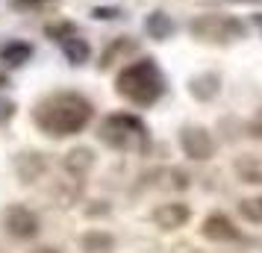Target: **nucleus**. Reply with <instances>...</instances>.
<instances>
[{"label":"nucleus","instance_id":"2","mask_svg":"<svg viewBox=\"0 0 262 253\" xmlns=\"http://www.w3.org/2000/svg\"><path fill=\"white\" fill-rule=\"evenodd\" d=\"M162 74L150 59H142V62H133L127 65L124 71L118 74V95L127 97L130 103L136 106H150L162 97Z\"/></svg>","mask_w":262,"mask_h":253},{"label":"nucleus","instance_id":"10","mask_svg":"<svg viewBox=\"0 0 262 253\" xmlns=\"http://www.w3.org/2000/svg\"><path fill=\"white\" fill-rule=\"evenodd\" d=\"M62 50L68 53V59L74 62V65H80V62H85V56H89V44H85L80 36H68V38H59Z\"/></svg>","mask_w":262,"mask_h":253},{"label":"nucleus","instance_id":"12","mask_svg":"<svg viewBox=\"0 0 262 253\" xmlns=\"http://www.w3.org/2000/svg\"><path fill=\"white\" fill-rule=\"evenodd\" d=\"M109 247H112V239L106 233H89L83 239V250H89V253H106Z\"/></svg>","mask_w":262,"mask_h":253},{"label":"nucleus","instance_id":"15","mask_svg":"<svg viewBox=\"0 0 262 253\" xmlns=\"http://www.w3.org/2000/svg\"><path fill=\"white\" fill-rule=\"evenodd\" d=\"M250 133H253V135H262V112L256 115V121L250 124Z\"/></svg>","mask_w":262,"mask_h":253},{"label":"nucleus","instance_id":"1","mask_svg":"<svg viewBox=\"0 0 262 253\" xmlns=\"http://www.w3.org/2000/svg\"><path fill=\"white\" fill-rule=\"evenodd\" d=\"M92 121V103L77 91H56L36 106V127L45 135H77Z\"/></svg>","mask_w":262,"mask_h":253},{"label":"nucleus","instance_id":"9","mask_svg":"<svg viewBox=\"0 0 262 253\" xmlns=\"http://www.w3.org/2000/svg\"><path fill=\"white\" fill-rule=\"evenodd\" d=\"M236 174L242 182H253V186H262V156H242L236 162Z\"/></svg>","mask_w":262,"mask_h":253},{"label":"nucleus","instance_id":"6","mask_svg":"<svg viewBox=\"0 0 262 253\" xmlns=\"http://www.w3.org/2000/svg\"><path fill=\"white\" fill-rule=\"evenodd\" d=\"M180 145H183V150H186V156H191V159H209L212 156V150H215L212 135L206 133V130H201V127H189V130H183Z\"/></svg>","mask_w":262,"mask_h":253},{"label":"nucleus","instance_id":"4","mask_svg":"<svg viewBox=\"0 0 262 253\" xmlns=\"http://www.w3.org/2000/svg\"><path fill=\"white\" fill-rule=\"evenodd\" d=\"M191 33L201 36L203 41H233L242 38V24L236 18H227V15H203L191 24Z\"/></svg>","mask_w":262,"mask_h":253},{"label":"nucleus","instance_id":"5","mask_svg":"<svg viewBox=\"0 0 262 253\" xmlns=\"http://www.w3.org/2000/svg\"><path fill=\"white\" fill-rule=\"evenodd\" d=\"M154 224L159 229H165V233H174V229L180 227H186L189 224V218H191V209L186 203H162V206H156L154 209Z\"/></svg>","mask_w":262,"mask_h":253},{"label":"nucleus","instance_id":"3","mask_svg":"<svg viewBox=\"0 0 262 253\" xmlns=\"http://www.w3.org/2000/svg\"><path fill=\"white\" fill-rule=\"evenodd\" d=\"M100 139L115 150H144L147 130L136 115H109L100 127Z\"/></svg>","mask_w":262,"mask_h":253},{"label":"nucleus","instance_id":"14","mask_svg":"<svg viewBox=\"0 0 262 253\" xmlns=\"http://www.w3.org/2000/svg\"><path fill=\"white\" fill-rule=\"evenodd\" d=\"M147 30H154L156 36H165L168 30H171V27L165 24V18H162V15H154V21H150V24H147Z\"/></svg>","mask_w":262,"mask_h":253},{"label":"nucleus","instance_id":"8","mask_svg":"<svg viewBox=\"0 0 262 253\" xmlns=\"http://www.w3.org/2000/svg\"><path fill=\"white\" fill-rule=\"evenodd\" d=\"M6 229L12 236H18V239H30V236L38 233V218L30 209H24V206H15V209L6 212Z\"/></svg>","mask_w":262,"mask_h":253},{"label":"nucleus","instance_id":"11","mask_svg":"<svg viewBox=\"0 0 262 253\" xmlns=\"http://www.w3.org/2000/svg\"><path fill=\"white\" fill-rule=\"evenodd\" d=\"M238 212L245 221L250 224H262V197H248V200H242L238 203Z\"/></svg>","mask_w":262,"mask_h":253},{"label":"nucleus","instance_id":"13","mask_svg":"<svg viewBox=\"0 0 262 253\" xmlns=\"http://www.w3.org/2000/svg\"><path fill=\"white\" fill-rule=\"evenodd\" d=\"M27 56H30V48H24V44H12V48L3 50V59L9 62V65H21Z\"/></svg>","mask_w":262,"mask_h":253},{"label":"nucleus","instance_id":"7","mask_svg":"<svg viewBox=\"0 0 262 253\" xmlns=\"http://www.w3.org/2000/svg\"><path fill=\"white\" fill-rule=\"evenodd\" d=\"M201 233H203V239L218 241V244L238 239V227H233V221H230L227 215H221V212H215V215L206 218L203 227H201Z\"/></svg>","mask_w":262,"mask_h":253}]
</instances>
